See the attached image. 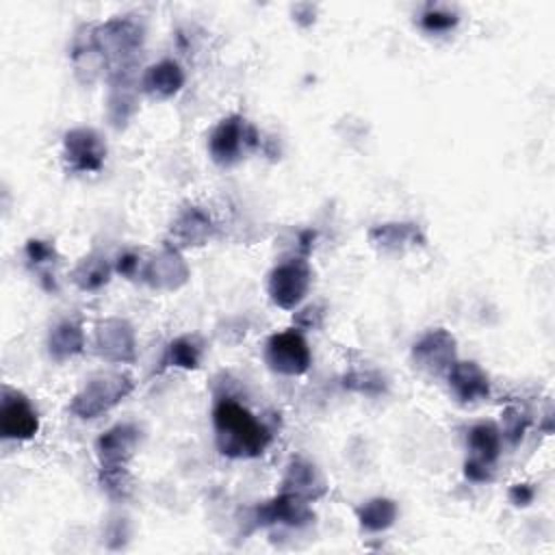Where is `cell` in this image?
<instances>
[{
	"instance_id": "obj_1",
	"label": "cell",
	"mask_w": 555,
	"mask_h": 555,
	"mask_svg": "<svg viewBox=\"0 0 555 555\" xmlns=\"http://www.w3.org/2000/svg\"><path fill=\"white\" fill-rule=\"evenodd\" d=\"M217 451L230 460L260 457L273 442V427L234 397H219L212 405Z\"/></svg>"
},
{
	"instance_id": "obj_2",
	"label": "cell",
	"mask_w": 555,
	"mask_h": 555,
	"mask_svg": "<svg viewBox=\"0 0 555 555\" xmlns=\"http://www.w3.org/2000/svg\"><path fill=\"white\" fill-rule=\"evenodd\" d=\"M93 39L106 61V76L137 69L145 43V24L132 13L115 15L93 24Z\"/></svg>"
},
{
	"instance_id": "obj_3",
	"label": "cell",
	"mask_w": 555,
	"mask_h": 555,
	"mask_svg": "<svg viewBox=\"0 0 555 555\" xmlns=\"http://www.w3.org/2000/svg\"><path fill=\"white\" fill-rule=\"evenodd\" d=\"M134 390V379L126 371H100L91 375L69 401V412L80 421H93L111 412Z\"/></svg>"
},
{
	"instance_id": "obj_4",
	"label": "cell",
	"mask_w": 555,
	"mask_h": 555,
	"mask_svg": "<svg viewBox=\"0 0 555 555\" xmlns=\"http://www.w3.org/2000/svg\"><path fill=\"white\" fill-rule=\"evenodd\" d=\"M206 147L215 165L234 167L260 147V132L249 119L232 113L215 124L208 134Z\"/></svg>"
},
{
	"instance_id": "obj_5",
	"label": "cell",
	"mask_w": 555,
	"mask_h": 555,
	"mask_svg": "<svg viewBox=\"0 0 555 555\" xmlns=\"http://www.w3.org/2000/svg\"><path fill=\"white\" fill-rule=\"evenodd\" d=\"M312 286V267L308 258L286 256L273 264L267 275V295L273 306L295 310L304 304Z\"/></svg>"
},
{
	"instance_id": "obj_6",
	"label": "cell",
	"mask_w": 555,
	"mask_h": 555,
	"mask_svg": "<svg viewBox=\"0 0 555 555\" xmlns=\"http://www.w3.org/2000/svg\"><path fill=\"white\" fill-rule=\"evenodd\" d=\"M262 356H264V364L273 373L286 375V377H299L308 373L312 364L310 345L301 334V330L297 327H286L282 332L271 334L264 343Z\"/></svg>"
},
{
	"instance_id": "obj_7",
	"label": "cell",
	"mask_w": 555,
	"mask_h": 555,
	"mask_svg": "<svg viewBox=\"0 0 555 555\" xmlns=\"http://www.w3.org/2000/svg\"><path fill=\"white\" fill-rule=\"evenodd\" d=\"M61 154L69 173H98L106 163L108 145L95 128L76 126L65 130Z\"/></svg>"
},
{
	"instance_id": "obj_8",
	"label": "cell",
	"mask_w": 555,
	"mask_h": 555,
	"mask_svg": "<svg viewBox=\"0 0 555 555\" xmlns=\"http://www.w3.org/2000/svg\"><path fill=\"white\" fill-rule=\"evenodd\" d=\"M412 364L431 377H444L449 366L457 360V340L444 327H431L423 332L412 349H410Z\"/></svg>"
},
{
	"instance_id": "obj_9",
	"label": "cell",
	"mask_w": 555,
	"mask_h": 555,
	"mask_svg": "<svg viewBox=\"0 0 555 555\" xmlns=\"http://www.w3.org/2000/svg\"><path fill=\"white\" fill-rule=\"evenodd\" d=\"M93 351L108 364H132L137 360L134 327L119 317H108L93 327Z\"/></svg>"
},
{
	"instance_id": "obj_10",
	"label": "cell",
	"mask_w": 555,
	"mask_h": 555,
	"mask_svg": "<svg viewBox=\"0 0 555 555\" xmlns=\"http://www.w3.org/2000/svg\"><path fill=\"white\" fill-rule=\"evenodd\" d=\"M39 431V412L33 401L11 386L2 388L0 397V436L4 440L24 442Z\"/></svg>"
},
{
	"instance_id": "obj_11",
	"label": "cell",
	"mask_w": 555,
	"mask_h": 555,
	"mask_svg": "<svg viewBox=\"0 0 555 555\" xmlns=\"http://www.w3.org/2000/svg\"><path fill=\"white\" fill-rule=\"evenodd\" d=\"M191 278V267L182 254V249L165 243L158 251H154L150 258L143 262L141 280L152 288V291H178L182 288Z\"/></svg>"
},
{
	"instance_id": "obj_12",
	"label": "cell",
	"mask_w": 555,
	"mask_h": 555,
	"mask_svg": "<svg viewBox=\"0 0 555 555\" xmlns=\"http://www.w3.org/2000/svg\"><path fill=\"white\" fill-rule=\"evenodd\" d=\"M251 520L256 527L280 525V527L301 529L314 520V512L310 507V501L280 490V494H275L254 507Z\"/></svg>"
},
{
	"instance_id": "obj_13",
	"label": "cell",
	"mask_w": 555,
	"mask_h": 555,
	"mask_svg": "<svg viewBox=\"0 0 555 555\" xmlns=\"http://www.w3.org/2000/svg\"><path fill=\"white\" fill-rule=\"evenodd\" d=\"M139 444H141V427L124 421L102 431L93 449H95L100 468H121V466H128Z\"/></svg>"
},
{
	"instance_id": "obj_14",
	"label": "cell",
	"mask_w": 555,
	"mask_h": 555,
	"mask_svg": "<svg viewBox=\"0 0 555 555\" xmlns=\"http://www.w3.org/2000/svg\"><path fill=\"white\" fill-rule=\"evenodd\" d=\"M366 241L386 256H397L416 247H425L427 234L416 221H382L369 228Z\"/></svg>"
},
{
	"instance_id": "obj_15",
	"label": "cell",
	"mask_w": 555,
	"mask_h": 555,
	"mask_svg": "<svg viewBox=\"0 0 555 555\" xmlns=\"http://www.w3.org/2000/svg\"><path fill=\"white\" fill-rule=\"evenodd\" d=\"M137 69L108 74V91H106V119L115 130H124L134 113L139 111V78Z\"/></svg>"
},
{
	"instance_id": "obj_16",
	"label": "cell",
	"mask_w": 555,
	"mask_h": 555,
	"mask_svg": "<svg viewBox=\"0 0 555 555\" xmlns=\"http://www.w3.org/2000/svg\"><path fill=\"white\" fill-rule=\"evenodd\" d=\"M217 232L212 217L195 204L182 206L169 225V245L178 249H195L204 247Z\"/></svg>"
},
{
	"instance_id": "obj_17",
	"label": "cell",
	"mask_w": 555,
	"mask_h": 555,
	"mask_svg": "<svg viewBox=\"0 0 555 555\" xmlns=\"http://www.w3.org/2000/svg\"><path fill=\"white\" fill-rule=\"evenodd\" d=\"M444 382L453 399L462 405H473L490 397V377L475 360L457 358L444 373Z\"/></svg>"
},
{
	"instance_id": "obj_18",
	"label": "cell",
	"mask_w": 555,
	"mask_h": 555,
	"mask_svg": "<svg viewBox=\"0 0 555 555\" xmlns=\"http://www.w3.org/2000/svg\"><path fill=\"white\" fill-rule=\"evenodd\" d=\"M69 63L74 69V78L80 85H93L102 76H106V61L95 46L93 39V24H85L74 33L69 46Z\"/></svg>"
},
{
	"instance_id": "obj_19",
	"label": "cell",
	"mask_w": 555,
	"mask_h": 555,
	"mask_svg": "<svg viewBox=\"0 0 555 555\" xmlns=\"http://www.w3.org/2000/svg\"><path fill=\"white\" fill-rule=\"evenodd\" d=\"M24 264L28 273L35 278L39 288L46 293L54 295L59 293V264H61V254L50 238L41 236H30L24 243Z\"/></svg>"
},
{
	"instance_id": "obj_20",
	"label": "cell",
	"mask_w": 555,
	"mask_h": 555,
	"mask_svg": "<svg viewBox=\"0 0 555 555\" xmlns=\"http://www.w3.org/2000/svg\"><path fill=\"white\" fill-rule=\"evenodd\" d=\"M280 490L312 503L327 494V481L312 460L304 455H293L284 466Z\"/></svg>"
},
{
	"instance_id": "obj_21",
	"label": "cell",
	"mask_w": 555,
	"mask_h": 555,
	"mask_svg": "<svg viewBox=\"0 0 555 555\" xmlns=\"http://www.w3.org/2000/svg\"><path fill=\"white\" fill-rule=\"evenodd\" d=\"M184 82V67L176 59H160L143 69L139 78V89L154 100H169L182 91Z\"/></svg>"
},
{
	"instance_id": "obj_22",
	"label": "cell",
	"mask_w": 555,
	"mask_h": 555,
	"mask_svg": "<svg viewBox=\"0 0 555 555\" xmlns=\"http://www.w3.org/2000/svg\"><path fill=\"white\" fill-rule=\"evenodd\" d=\"M466 451H468L466 455L468 462L494 468L503 451V436H501L499 423L479 421L470 425L466 431Z\"/></svg>"
},
{
	"instance_id": "obj_23",
	"label": "cell",
	"mask_w": 555,
	"mask_h": 555,
	"mask_svg": "<svg viewBox=\"0 0 555 555\" xmlns=\"http://www.w3.org/2000/svg\"><path fill=\"white\" fill-rule=\"evenodd\" d=\"M85 345H87V338H85L82 323L72 317L59 319L48 330V336H46V351L54 362H67L80 356L85 351Z\"/></svg>"
},
{
	"instance_id": "obj_24",
	"label": "cell",
	"mask_w": 555,
	"mask_h": 555,
	"mask_svg": "<svg viewBox=\"0 0 555 555\" xmlns=\"http://www.w3.org/2000/svg\"><path fill=\"white\" fill-rule=\"evenodd\" d=\"M113 273L115 267L102 251H89L72 267L69 280L82 293H98L111 282Z\"/></svg>"
},
{
	"instance_id": "obj_25",
	"label": "cell",
	"mask_w": 555,
	"mask_h": 555,
	"mask_svg": "<svg viewBox=\"0 0 555 555\" xmlns=\"http://www.w3.org/2000/svg\"><path fill=\"white\" fill-rule=\"evenodd\" d=\"M399 505L390 496H371L356 507L358 527L366 533H382L397 522Z\"/></svg>"
},
{
	"instance_id": "obj_26",
	"label": "cell",
	"mask_w": 555,
	"mask_h": 555,
	"mask_svg": "<svg viewBox=\"0 0 555 555\" xmlns=\"http://www.w3.org/2000/svg\"><path fill=\"white\" fill-rule=\"evenodd\" d=\"M204 351H206V343L199 334H180L167 343L163 366L195 371L204 360Z\"/></svg>"
},
{
	"instance_id": "obj_27",
	"label": "cell",
	"mask_w": 555,
	"mask_h": 555,
	"mask_svg": "<svg viewBox=\"0 0 555 555\" xmlns=\"http://www.w3.org/2000/svg\"><path fill=\"white\" fill-rule=\"evenodd\" d=\"M343 388L362 397H382L388 390V379L375 369H353L343 375Z\"/></svg>"
},
{
	"instance_id": "obj_28",
	"label": "cell",
	"mask_w": 555,
	"mask_h": 555,
	"mask_svg": "<svg viewBox=\"0 0 555 555\" xmlns=\"http://www.w3.org/2000/svg\"><path fill=\"white\" fill-rule=\"evenodd\" d=\"M460 24V13L447 4H427L418 15V26L429 35L451 33Z\"/></svg>"
},
{
	"instance_id": "obj_29",
	"label": "cell",
	"mask_w": 555,
	"mask_h": 555,
	"mask_svg": "<svg viewBox=\"0 0 555 555\" xmlns=\"http://www.w3.org/2000/svg\"><path fill=\"white\" fill-rule=\"evenodd\" d=\"M98 481H100L102 492L108 499L119 501V503L130 499V494L134 490V481H132V475H130L128 466H121V468H100Z\"/></svg>"
},
{
	"instance_id": "obj_30",
	"label": "cell",
	"mask_w": 555,
	"mask_h": 555,
	"mask_svg": "<svg viewBox=\"0 0 555 555\" xmlns=\"http://www.w3.org/2000/svg\"><path fill=\"white\" fill-rule=\"evenodd\" d=\"M531 425V416L525 408L520 405H507L503 412H501V423H499V429H501V436H503V442H509V444H518L527 429Z\"/></svg>"
},
{
	"instance_id": "obj_31",
	"label": "cell",
	"mask_w": 555,
	"mask_h": 555,
	"mask_svg": "<svg viewBox=\"0 0 555 555\" xmlns=\"http://www.w3.org/2000/svg\"><path fill=\"white\" fill-rule=\"evenodd\" d=\"M143 258L139 251L134 249H124L115 256L113 260V267H115V273L126 278V280H134V278H141V271H143Z\"/></svg>"
},
{
	"instance_id": "obj_32",
	"label": "cell",
	"mask_w": 555,
	"mask_h": 555,
	"mask_svg": "<svg viewBox=\"0 0 555 555\" xmlns=\"http://www.w3.org/2000/svg\"><path fill=\"white\" fill-rule=\"evenodd\" d=\"M535 494H538V490H535L533 483H529V481H518V483L509 486V490H507V501H509L514 507H529V505L533 503Z\"/></svg>"
},
{
	"instance_id": "obj_33",
	"label": "cell",
	"mask_w": 555,
	"mask_h": 555,
	"mask_svg": "<svg viewBox=\"0 0 555 555\" xmlns=\"http://www.w3.org/2000/svg\"><path fill=\"white\" fill-rule=\"evenodd\" d=\"M128 535H130V531H128V527H126V518H115V520L108 525V529H106V542H108V546L113 544V540H119V546H124L126 540H128Z\"/></svg>"
}]
</instances>
